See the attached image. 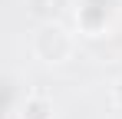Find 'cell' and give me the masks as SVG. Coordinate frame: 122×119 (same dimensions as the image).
I'll list each match as a JSON object with an SVG mask.
<instances>
[{"label": "cell", "instance_id": "cell-1", "mask_svg": "<svg viewBox=\"0 0 122 119\" xmlns=\"http://www.w3.org/2000/svg\"><path fill=\"white\" fill-rule=\"evenodd\" d=\"M30 53L46 66H63L76 53V33L60 20H43L30 33Z\"/></svg>", "mask_w": 122, "mask_h": 119}, {"label": "cell", "instance_id": "cell-2", "mask_svg": "<svg viewBox=\"0 0 122 119\" xmlns=\"http://www.w3.org/2000/svg\"><path fill=\"white\" fill-rule=\"evenodd\" d=\"M116 10H119V0H79V7H76V23H79L82 33L99 37L102 30L112 23Z\"/></svg>", "mask_w": 122, "mask_h": 119}, {"label": "cell", "instance_id": "cell-3", "mask_svg": "<svg viewBox=\"0 0 122 119\" xmlns=\"http://www.w3.org/2000/svg\"><path fill=\"white\" fill-rule=\"evenodd\" d=\"M17 119H56V106L43 93H26V99L17 106Z\"/></svg>", "mask_w": 122, "mask_h": 119}, {"label": "cell", "instance_id": "cell-4", "mask_svg": "<svg viewBox=\"0 0 122 119\" xmlns=\"http://www.w3.org/2000/svg\"><path fill=\"white\" fill-rule=\"evenodd\" d=\"M109 99H112V106H116V109H122V76L112 83V89H109Z\"/></svg>", "mask_w": 122, "mask_h": 119}]
</instances>
